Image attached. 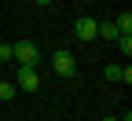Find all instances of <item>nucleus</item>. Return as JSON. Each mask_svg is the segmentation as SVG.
<instances>
[{
  "label": "nucleus",
  "mask_w": 132,
  "mask_h": 121,
  "mask_svg": "<svg viewBox=\"0 0 132 121\" xmlns=\"http://www.w3.org/2000/svg\"><path fill=\"white\" fill-rule=\"evenodd\" d=\"M37 44L33 41H19V44H11V62H19V66H37Z\"/></svg>",
  "instance_id": "1"
},
{
  "label": "nucleus",
  "mask_w": 132,
  "mask_h": 121,
  "mask_svg": "<svg viewBox=\"0 0 132 121\" xmlns=\"http://www.w3.org/2000/svg\"><path fill=\"white\" fill-rule=\"evenodd\" d=\"M15 84H19L22 92H37V88H40V74H37V66H19V81H15Z\"/></svg>",
  "instance_id": "2"
},
{
  "label": "nucleus",
  "mask_w": 132,
  "mask_h": 121,
  "mask_svg": "<svg viewBox=\"0 0 132 121\" xmlns=\"http://www.w3.org/2000/svg\"><path fill=\"white\" fill-rule=\"evenodd\" d=\"M52 66H55L59 77H73V70H77V62H73L70 51H55V55H52Z\"/></svg>",
  "instance_id": "3"
},
{
  "label": "nucleus",
  "mask_w": 132,
  "mask_h": 121,
  "mask_svg": "<svg viewBox=\"0 0 132 121\" xmlns=\"http://www.w3.org/2000/svg\"><path fill=\"white\" fill-rule=\"evenodd\" d=\"M95 29H99V22L88 19V15H81V19L73 22V33H77L81 41H95Z\"/></svg>",
  "instance_id": "4"
},
{
  "label": "nucleus",
  "mask_w": 132,
  "mask_h": 121,
  "mask_svg": "<svg viewBox=\"0 0 132 121\" xmlns=\"http://www.w3.org/2000/svg\"><path fill=\"white\" fill-rule=\"evenodd\" d=\"M114 29H118L121 37H128V33H132V15H128V11H121L118 19H114Z\"/></svg>",
  "instance_id": "5"
},
{
  "label": "nucleus",
  "mask_w": 132,
  "mask_h": 121,
  "mask_svg": "<svg viewBox=\"0 0 132 121\" xmlns=\"http://www.w3.org/2000/svg\"><path fill=\"white\" fill-rule=\"evenodd\" d=\"M95 37H103V41H118L121 33L114 29V22H99V29H95Z\"/></svg>",
  "instance_id": "6"
},
{
  "label": "nucleus",
  "mask_w": 132,
  "mask_h": 121,
  "mask_svg": "<svg viewBox=\"0 0 132 121\" xmlns=\"http://www.w3.org/2000/svg\"><path fill=\"white\" fill-rule=\"evenodd\" d=\"M106 81H125V70H121V66H106Z\"/></svg>",
  "instance_id": "7"
},
{
  "label": "nucleus",
  "mask_w": 132,
  "mask_h": 121,
  "mask_svg": "<svg viewBox=\"0 0 132 121\" xmlns=\"http://www.w3.org/2000/svg\"><path fill=\"white\" fill-rule=\"evenodd\" d=\"M118 48H121V55L128 59L132 55V37H118Z\"/></svg>",
  "instance_id": "8"
},
{
  "label": "nucleus",
  "mask_w": 132,
  "mask_h": 121,
  "mask_svg": "<svg viewBox=\"0 0 132 121\" xmlns=\"http://www.w3.org/2000/svg\"><path fill=\"white\" fill-rule=\"evenodd\" d=\"M11 95H15V84H7V81H0V99H4V103H7Z\"/></svg>",
  "instance_id": "9"
},
{
  "label": "nucleus",
  "mask_w": 132,
  "mask_h": 121,
  "mask_svg": "<svg viewBox=\"0 0 132 121\" xmlns=\"http://www.w3.org/2000/svg\"><path fill=\"white\" fill-rule=\"evenodd\" d=\"M0 62H11V44H0Z\"/></svg>",
  "instance_id": "10"
},
{
  "label": "nucleus",
  "mask_w": 132,
  "mask_h": 121,
  "mask_svg": "<svg viewBox=\"0 0 132 121\" xmlns=\"http://www.w3.org/2000/svg\"><path fill=\"white\" fill-rule=\"evenodd\" d=\"M37 4H55V0H37Z\"/></svg>",
  "instance_id": "11"
},
{
  "label": "nucleus",
  "mask_w": 132,
  "mask_h": 121,
  "mask_svg": "<svg viewBox=\"0 0 132 121\" xmlns=\"http://www.w3.org/2000/svg\"><path fill=\"white\" fill-rule=\"evenodd\" d=\"M103 121H118V117H103Z\"/></svg>",
  "instance_id": "12"
}]
</instances>
